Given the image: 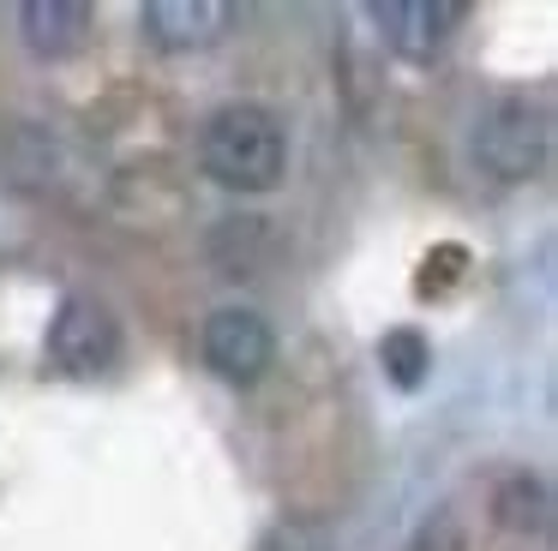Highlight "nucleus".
Segmentation results:
<instances>
[{
  "label": "nucleus",
  "instance_id": "f257e3e1",
  "mask_svg": "<svg viewBox=\"0 0 558 551\" xmlns=\"http://www.w3.org/2000/svg\"><path fill=\"white\" fill-rule=\"evenodd\" d=\"M198 162L217 186L229 192H270L289 168V138L282 120L258 102H229L198 132Z\"/></svg>",
  "mask_w": 558,
  "mask_h": 551
},
{
  "label": "nucleus",
  "instance_id": "f03ea898",
  "mask_svg": "<svg viewBox=\"0 0 558 551\" xmlns=\"http://www.w3.org/2000/svg\"><path fill=\"white\" fill-rule=\"evenodd\" d=\"M553 156V114L534 96H498L474 126V162L493 180H534Z\"/></svg>",
  "mask_w": 558,
  "mask_h": 551
},
{
  "label": "nucleus",
  "instance_id": "7ed1b4c3",
  "mask_svg": "<svg viewBox=\"0 0 558 551\" xmlns=\"http://www.w3.org/2000/svg\"><path fill=\"white\" fill-rule=\"evenodd\" d=\"M114 354H121V323H114V311L102 306V299L73 294L61 311H54L49 359L61 371H73V378H97V371L114 366Z\"/></svg>",
  "mask_w": 558,
  "mask_h": 551
},
{
  "label": "nucleus",
  "instance_id": "20e7f679",
  "mask_svg": "<svg viewBox=\"0 0 558 551\" xmlns=\"http://www.w3.org/2000/svg\"><path fill=\"white\" fill-rule=\"evenodd\" d=\"M205 359L210 371H222L229 383H253L258 371L277 359V335L258 311L246 306H217L205 318Z\"/></svg>",
  "mask_w": 558,
  "mask_h": 551
},
{
  "label": "nucleus",
  "instance_id": "39448f33",
  "mask_svg": "<svg viewBox=\"0 0 558 551\" xmlns=\"http://www.w3.org/2000/svg\"><path fill=\"white\" fill-rule=\"evenodd\" d=\"M373 24L402 60H433L462 24V0H373Z\"/></svg>",
  "mask_w": 558,
  "mask_h": 551
},
{
  "label": "nucleus",
  "instance_id": "423d86ee",
  "mask_svg": "<svg viewBox=\"0 0 558 551\" xmlns=\"http://www.w3.org/2000/svg\"><path fill=\"white\" fill-rule=\"evenodd\" d=\"M229 19H234V7H222V0H145L138 7V30L157 48H169V54L210 48L229 30Z\"/></svg>",
  "mask_w": 558,
  "mask_h": 551
},
{
  "label": "nucleus",
  "instance_id": "0eeeda50",
  "mask_svg": "<svg viewBox=\"0 0 558 551\" xmlns=\"http://www.w3.org/2000/svg\"><path fill=\"white\" fill-rule=\"evenodd\" d=\"M97 30V12L85 0H25L19 7V36L37 60H73Z\"/></svg>",
  "mask_w": 558,
  "mask_h": 551
},
{
  "label": "nucleus",
  "instance_id": "6e6552de",
  "mask_svg": "<svg viewBox=\"0 0 558 551\" xmlns=\"http://www.w3.org/2000/svg\"><path fill=\"white\" fill-rule=\"evenodd\" d=\"M493 522L505 527L510 539H541L546 534V522H553V498H546V486L534 474H510V479H498V491H493Z\"/></svg>",
  "mask_w": 558,
  "mask_h": 551
},
{
  "label": "nucleus",
  "instance_id": "1a4fd4ad",
  "mask_svg": "<svg viewBox=\"0 0 558 551\" xmlns=\"http://www.w3.org/2000/svg\"><path fill=\"white\" fill-rule=\"evenodd\" d=\"M378 359H385V371H390L397 390H421V378H426V335L409 330V323H402V330H385Z\"/></svg>",
  "mask_w": 558,
  "mask_h": 551
}]
</instances>
